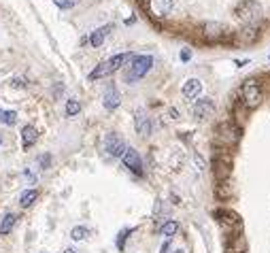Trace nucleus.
I'll return each instance as SVG.
<instances>
[{
  "label": "nucleus",
  "mask_w": 270,
  "mask_h": 253,
  "mask_svg": "<svg viewBox=\"0 0 270 253\" xmlns=\"http://www.w3.org/2000/svg\"><path fill=\"white\" fill-rule=\"evenodd\" d=\"M257 39V28L255 26H245L240 32H238V41L242 45H247V43H253Z\"/></svg>",
  "instance_id": "nucleus-16"
},
{
  "label": "nucleus",
  "mask_w": 270,
  "mask_h": 253,
  "mask_svg": "<svg viewBox=\"0 0 270 253\" xmlns=\"http://www.w3.org/2000/svg\"><path fill=\"white\" fill-rule=\"evenodd\" d=\"M64 253H79L77 249H73V247H68V249H64Z\"/></svg>",
  "instance_id": "nucleus-29"
},
{
  "label": "nucleus",
  "mask_w": 270,
  "mask_h": 253,
  "mask_svg": "<svg viewBox=\"0 0 270 253\" xmlns=\"http://www.w3.org/2000/svg\"><path fill=\"white\" fill-rule=\"evenodd\" d=\"M236 15L245 26H255L257 22H262L264 9L257 0H240L236 5Z\"/></svg>",
  "instance_id": "nucleus-2"
},
{
  "label": "nucleus",
  "mask_w": 270,
  "mask_h": 253,
  "mask_svg": "<svg viewBox=\"0 0 270 253\" xmlns=\"http://www.w3.org/2000/svg\"><path fill=\"white\" fill-rule=\"evenodd\" d=\"M37 141H39V130L30 123L24 125L22 128V147H24V151H28L32 145H37Z\"/></svg>",
  "instance_id": "nucleus-13"
},
{
  "label": "nucleus",
  "mask_w": 270,
  "mask_h": 253,
  "mask_svg": "<svg viewBox=\"0 0 270 253\" xmlns=\"http://www.w3.org/2000/svg\"><path fill=\"white\" fill-rule=\"evenodd\" d=\"M128 60H132V53H130V51H125V53H117V56H113V58H109V60L100 62V64H98L92 72H89V81L104 79V77L113 75V72H115V70H119V68H121Z\"/></svg>",
  "instance_id": "nucleus-1"
},
{
  "label": "nucleus",
  "mask_w": 270,
  "mask_h": 253,
  "mask_svg": "<svg viewBox=\"0 0 270 253\" xmlns=\"http://www.w3.org/2000/svg\"><path fill=\"white\" fill-rule=\"evenodd\" d=\"M151 68H154V56H132L130 70L125 72V81L128 83H137L139 79L149 75Z\"/></svg>",
  "instance_id": "nucleus-3"
},
{
  "label": "nucleus",
  "mask_w": 270,
  "mask_h": 253,
  "mask_svg": "<svg viewBox=\"0 0 270 253\" xmlns=\"http://www.w3.org/2000/svg\"><path fill=\"white\" fill-rule=\"evenodd\" d=\"M175 3L173 0H149V11L154 17H166L173 11Z\"/></svg>",
  "instance_id": "nucleus-12"
},
{
  "label": "nucleus",
  "mask_w": 270,
  "mask_h": 253,
  "mask_svg": "<svg viewBox=\"0 0 270 253\" xmlns=\"http://www.w3.org/2000/svg\"><path fill=\"white\" fill-rule=\"evenodd\" d=\"M190 58H192V51H190V49H183V51H181V60H183V62H190Z\"/></svg>",
  "instance_id": "nucleus-27"
},
{
  "label": "nucleus",
  "mask_w": 270,
  "mask_h": 253,
  "mask_svg": "<svg viewBox=\"0 0 270 253\" xmlns=\"http://www.w3.org/2000/svg\"><path fill=\"white\" fill-rule=\"evenodd\" d=\"M215 113V102L211 98H198L194 104V117L196 119H209V117Z\"/></svg>",
  "instance_id": "nucleus-9"
},
{
  "label": "nucleus",
  "mask_w": 270,
  "mask_h": 253,
  "mask_svg": "<svg viewBox=\"0 0 270 253\" xmlns=\"http://www.w3.org/2000/svg\"><path fill=\"white\" fill-rule=\"evenodd\" d=\"M134 128L141 137H149L151 130H154V125H151V117L147 115L145 108H137L134 111Z\"/></svg>",
  "instance_id": "nucleus-8"
},
{
  "label": "nucleus",
  "mask_w": 270,
  "mask_h": 253,
  "mask_svg": "<svg viewBox=\"0 0 270 253\" xmlns=\"http://www.w3.org/2000/svg\"><path fill=\"white\" fill-rule=\"evenodd\" d=\"M60 9H70V7H75L77 5V0H53Z\"/></svg>",
  "instance_id": "nucleus-24"
},
{
  "label": "nucleus",
  "mask_w": 270,
  "mask_h": 253,
  "mask_svg": "<svg viewBox=\"0 0 270 253\" xmlns=\"http://www.w3.org/2000/svg\"><path fill=\"white\" fill-rule=\"evenodd\" d=\"M17 223V215L15 213H7L3 217V223H0V234H9L13 230V225Z\"/></svg>",
  "instance_id": "nucleus-18"
},
{
  "label": "nucleus",
  "mask_w": 270,
  "mask_h": 253,
  "mask_svg": "<svg viewBox=\"0 0 270 253\" xmlns=\"http://www.w3.org/2000/svg\"><path fill=\"white\" fill-rule=\"evenodd\" d=\"M0 123H3V125H15L17 123V113L0 108Z\"/></svg>",
  "instance_id": "nucleus-20"
},
{
  "label": "nucleus",
  "mask_w": 270,
  "mask_h": 253,
  "mask_svg": "<svg viewBox=\"0 0 270 253\" xmlns=\"http://www.w3.org/2000/svg\"><path fill=\"white\" fill-rule=\"evenodd\" d=\"M121 160H123V166L128 168L130 173H134L137 177H143V175H145V170H143V160H141L139 151L134 149V147H125Z\"/></svg>",
  "instance_id": "nucleus-5"
},
{
  "label": "nucleus",
  "mask_w": 270,
  "mask_h": 253,
  "mask_svg": "<svg viewBox=\"0 0 270 253\" xmlns=\"http://www.w3.org/2000/svg\"><path fill=\"white\" fill-rule=\"evenodd\" d=\"M0 143H3V141H0Z\"/></svg>",
  "instance_id": "nucleus-31"
},
{
  "label": "nucleus",
  "mask_w": 270,
  "mask_h": 253,
  "mask_svg": "<svg viewBox=\"0 0 270 253\" xmlns=\"http://www.w3.org/2000/svg\"><path fill=\"white\" fill-rule=\"evenodd\" d=\"M66 117H75V115H79L81 113V104H79V100H75V98H70V100L66 102Z\"/></svg>",
  "instance_id": "nucleus-23"
},
{
  "label": "nucleus",
  "mask_w": 270,
  "mask_h": 253,
  "mask_svg": "<svg viewBox=\"0 0 270 253\" xmlns=\"http://www.w3.org/2000/svg\"><path fill=\"white\" fill-rule=\"evenodd\" d=\"M89 236V230L85 228V225H77V228L70 230V238L73 240H85Z\"/></svg>",
  "instance_id": "nucleus-21"
},
{
  "label": "nucleus",
  "mask_w": 270,
  "mask_h": 253,
  "mask_svg": "<svg viewBox=\"0 0 270 253\" xmlns=\"http://www.w3.org/2000/svg\"><path fill=\"white\" fill-rule=\"evenodd\" d=\"M173 253H185V251H183V249H181V247H179V249H175V251H173Z\"/></svg>",
  "instance_id": "nucleus-30"
},
{
  "label": "nucleus",
  "mask_w": 270,
  "mask_h": 253,
  "mask_svg": "<svg viewBox=\"0 0 270 253\" xmlns=\"http://www.w3.org/2000/svg\"><path fill=\"white\" fill-rule=\"evenodd\" d=\"M104 151L109 153L111 158H121V156H123V151H125V143H123V139H121L117 132H109V134L104 137Z\"/></svg>",
  "instance_id": "nucleus-6"
},
{
  "label": "nucleus",
  "mask_w": 270,
  "mask_h": 253,
  "mask_svg": "<svg viewBox=\"0 0 270 253\" xmlns=\"http://www.w3.org/2000/svg\"><path fill=\"white\" fill-rule=\"evenodd\" d=\"M111 30H113V24H106V26H102V28H96L92 34H89V45H92V47H100L106 36L111 34Z\"/></svg>",
  "instance_id": "nucleus-14"
},
{
  "label": "nucleus",
  "mask_w": 270,
  "mask_h": 253,
  "mask_svg": "<svg viewBox=\"0 0 270 253\" xmlns=\"http://www.w3.org/2000/svg\"><path fill=\"white\" fill-rule=\"evenodd\" d=\"M194 164L198 166V170H204V168H206V162H204V158H202V156H198V153L194 156Z\"/></svg>",
  "instance_id": "nucleus-25"
},
{
  "label": "nucleus",
  "mask_w": 270,
  "mask_h": 253,
  "mask_svg": "<svg viewBox=\"0 0 270 253\" xmlns=\"http://www.w3.org/2000/svg\"><path fill=\"white\" fill-rule=\"evenodd\" d=\"M179 232V223L175 219H168L162 223V236H166V238H173L175 234Z\"/></svg>",
  "instance_id": "nucleus-19"
},
{
  "label": "nucleus",
  "mask_w": 270,
  "mask_h": 253,
  "mask_svg": "<svg viewBox=\"0 0 270 253\" xmlns=\"http://www.w3.org/2000/svg\"><path fill=\"white\" fill-rule=\"evenodd\" d=\"M160 253H170V245H168V240L162 245V249H160Z\"/></svg>",
  "instance_id": "nucleus-28"
},
{
  "label": "nucleus",
  "mask_w": 270,
  "mask_h": 253,
  "mask_svg": "<svg viewBox=\"0 0 270 253\" xmlns=\"http://www.w3.org/2000/svg\"><path fill=\"white\" fill-rule=\"evenodd\" d=\"M37 198H39L37 189H26V192H22V196H20V204L24 206V209H28V206H32L34 202H37Z\"/></svg>",
  "instance_id": "nucleus-17"
},
{
  "label": "nucleus",
  "mask_w": 270,
  "mask_h": 253,
  "mask_svg": "<svg viewBox=\"0 0 270 253\" xmlns=\"http://www.w3.org/2000/svg\"><path fill=\"white\" fill-rule=\"evenodd\" d=\"M102 104H104L106 111H115V108L121 104V94H119V89H117V85H115V83H111L109 87L104 89Z\"/></svg>",
  "instance_id": "nucleus-10"
},
{
  "label": "nucleus",
  "mask_w": 270,
  "mask_h": 253,
  "mask_svg": "<svg viewBox=\"0 0 270 253\" xmlns=\"http://www.w3.org/2000/svg\"><path fill=\"white\" fill-rule=\"evenodd\" d=\"M219 139L226 143V145L236 143V141L240 139V128H238L236 123H232V121L221 123V125H219Z\"/></svg>",
  "instance_id": "nucleus-11"
},
{
  "label": "nucleus",
  "mask_w": 270,
  "mask_h": 253,
  "mask_svg": "<svg viewBox=\"0 0 270 253\" xmlns=\"http://www.w3.org/2000/svg\"><path fill=\"white\" fill-rule=\"evenodd\" d=\"M228 26L221 24V22H206L202 26V34L206 36L209 41H223L228 36Z\"/></svg>",
  "instance_id": "nucleus-7"
},
{
  "label": "nucleus",
  "mask_w": 270,
  "mask_h": 253,
  "mask_svg": "<svg viewBox=\"0 0 270 253\" xmlns=\"http://www.w3.org/2000/svg\"><path fill=\"white\" fill-rule=\"evenodd\" d=\"M200 94H202V81L200 79H187L183 85V96L194 100V98H198Z\"/></svg>",
  "instance_id": "nucleus-15"
},
{
  "label": "nucleus",
  "mask_w": 270,
  "mask_h": 253,
  "mask_svg": "<svg viewBox=\"0 0 270 253\" xmlns=\"http://www.w3.org/2000/svg\"><path fill=\"white\" fill-rule=\"evenodd\" d=\"M132 232H134V228H125V230H121L119 234H117V242H115V245H117V249H119V251L125 249V240H128V236Z\"/></svg>",
  "instance_id": "nucleus-22"
},
{
  "label": "nucleus",
  "mask_w": 270,
  "mask_h": 253,
  "mask_svg": "<svg viewBox=\"0 0 270 253\" xmlns=\"http://www.w3.org/2000/svg\"><path fill=\"white\" fill-rule=\"evenodd\" d=\"M39 164H41L43 168H49V164H51V156H49V153H45V156L39 158Z\"/></svg>",
  "instance_id": "nucleus-26"
},
{
  "label": "nucleus",
  "mask_w": 270,
  "mask_h": 253,
  "mask_svg": "<svg viewBox=\"0 0 270 253\" xmlns=\"http://www.w3.org/2000/svg\"><path fill=\"white\" fill-rule=\"evenodd\" d=\"M240 96L247 108H255L262 102V87H259L257 81H245L240 89Z\"/></svg>",
  "instance_id": "nucleus-4"
}]
</instances>
